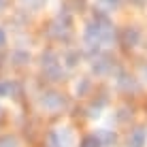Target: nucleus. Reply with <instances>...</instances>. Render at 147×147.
Wrapping results in <instances>:
<instances>
[{"label":"nucleus","mask_w":147,"mask_h":147,"mask_svg":"<svg viewBox=\"0 0 147 147\" xmlns=\"http://www.w3.org/2000/svg\"><path fill=\"white\" fill-rule=\"evenodd\" d=\"M130 147H145V132L143 130H134V134L130 136Z\"/></svg>","instance_id":"1"},{"label":"nucleus","mask_w":147,"mask_h":147,"mask_svg":"<svg viewBox=\"0 0 147 147\" xmlns=\"http://www.w3.org/2000/svg\"><path fill=\"white\" fill-rule=\"evenodd\" d=\"M45 105H47L49 109H58V107H62V105H64V100L60 98L58 94H49V98H45Z\"/></svg>","instance_id":"2"},{"label":"nucleus","mask_w":147,"mask_h":147,"mask_svg":"<svg viewBox=\"0 0 147 147\" xmlns=\"http://www.w3.org/2000/svg\"><path fill=\"white\" fill-rule=\"evenodd\" d=\"M81 147H98V139H96V136H88Z\"/></svg>","instance_id":"3"},{"label":"nucleus","mask_w":147,"mask_h":147,"mask_svg":"<svg viewBox=\"0 0 147 147\" xmlns=\"http://www.w3.org/2000/svg\"><path fill=\"white\" fill-rule=\"evenodd\" d=\"M136 38H139V32H136V30H132V34H130V30L126 32V40H128L130 45H134V43H136Z\"/></svg>","instance_id":"4"},{"label":"nucleus","mask_w":147,"mask_h":147,"mask_svg":"<svg viewBox=\"0 0 147 147\" xmlns=\"http://www.w3.org/2000/svg\"><path fill=\"white\" fill-rule=\"evenodd\" d=\"M2 45H4V32L0 30V47H2Z\"/></svg>","instance_id":"5"},{"label":"nucleus","mask_w":147,"mask_h":147,"mask_svg":"<svg viewBox=\"0 0 147 147\" xmlns=\"http://www.w3.org/2000/svg\"><path fill=\"white\" fill-rule=\"evenodd\" d=\"M0 2H2V0H0Z\"/></svg>","instance_id":"6"}]
</instances>
